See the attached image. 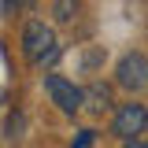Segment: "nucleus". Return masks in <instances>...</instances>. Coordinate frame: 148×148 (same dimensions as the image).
I'll use <instances>...</instances> for the list:
<instances>
[{
    "label": "nucleus",
    "instance_id": "nucleus-1",
    "mask_svg": "<svg viewBox=\"0 0 148 148\" xmlns=\"http://www.w3.org/2000/svg\"><path fill=\"white\" fill-rule=\"evenodd\" d=\"M22 56H26V63H34V67H45V63H52L56 56H59V41H56V30L48 22L30 18V22L22 26Z\"/></svg>",
    "mask_w": 148,
    "mask_h": 148
},
{
    "label": "nucleus",
    "instance_id": "nucleus-2",
    "mask_svg": "<svg viewBox=\"0 0 148 148\" xmlns=\"http://www.w3.org/2000/svg\"><path fill=\"white\" fill-rule=\"evenodd\" d=\"M148 130V108L130 100V104H119L115 115H111V133L119 141H137L141 133Z\"/></svg>",
    "mask_w": 148,
    "mask_h": 148
},
{
    "label": "nucleus",
    "instance_id": "nucleus-3",
    "mask_svg": "<svg viewBox=\"0 0 148 148\" xmlns=\"http://www.w3.org/2000/svg\"><path fill=\"white\" fill-rule=\"evenodd\" d=\"M45 92H48V100L63 115H78L85 108V89H78L71 78H63V74H45Z\"/></svg>",
    "mask_w": 148,
    "mask_h": 148
},
{
    "label": "nucleus",
    "instance_id": "nucleus-4",
    "mask_svg": "<svg viewBox=\"0 0 148 148\" xmlns=\"http://www.w3.org/2000/svg\"><path fill=\"white\" fill-rule=\"evenodd\" d=\"M115 85L126 92H141L148 89V56L145 52H126L119 63H115Z\"/></svg>",
    "mask_w": 148,
    "mask_h": 148
},
{
    "label": "nucleus",
    "instance_id": "nucleus-5",
    "mask_svg": "<svg viewBox=\"0 0 148 148\" xmlns=\"http://www.w3.org/2000/svg\"><path fill=\"white\" fill-rule=\"evenodd\" d=\"M111 89L104 85V82H92V85H85V108L92 111V115H104V111H111Z\"/></svg>",
    "mask_w": 148,
    "mask_h": 148
},
{
    "label": "nucleus",
    "instance_id": "nucleus-6",
    "mask_svg": "<svg viewBox=\"0 0 148 148\" xmlns=\"http://www.w3.org/2000/svg\"><path fill=\"white\" fill-rule=\"evenodd\" d=\"M82 11V0H52V15L56 22H74Z\"/></svg>",
    "mask_w": 148,
    "mask_h": 148
},
{
    "label": "nucleus",
    "instance_id": "nucleus-7",
    "mask_svg": "<svg viewBox=\"0 0 148 148\" xmlns=\"http://www.w3.org/2000/svg\"><path fill=\"white\" fill-rule=\"evenodd\" d=\"M89 141H92V130H85V133L78 137V145H74V148H89Z\"/></svg>",
    "mask_w": 148,
    "mask_h": 148
},
{
    "label": "nucleus",
    "instance_id": "nucleus-8",
    "mask_svg": "<svg viewBox=\"0 0 148 148\" xmlns=\"http://www.w3.org/2000/svg\"><path fill=\"white\" fill-rule=\"evenodd\" d=\"M122 148H148L145 137H137V141H122Z\"/></svg>",
    "mask_w": 148,
    "mask_h": 148
}]
</instances>
